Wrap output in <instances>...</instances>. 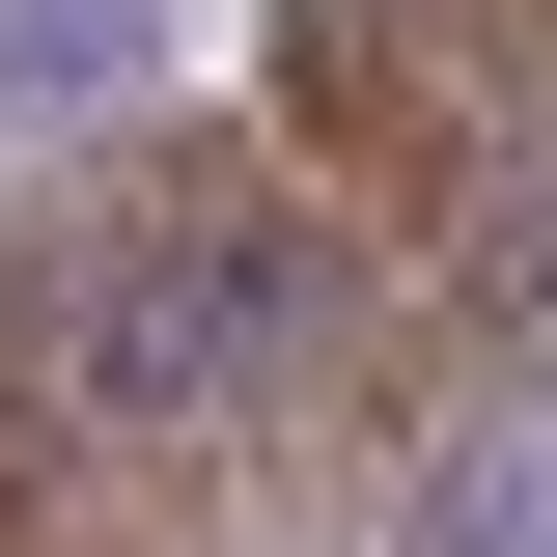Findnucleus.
Masks as SVG:
<instances>
[{
	"label": "nucleus",
	"instance_id": "1",
	"mask_svg": "<svg viewBox=\"0 0 557 557\" xmlns=\"http://www.w3.org/2000/svg\"><path fill=\"white\" fill-rule=\"evenodd\" d=\"M139 57H168V0H0V139L139 112Z\"/></svg>",
	"mask_w": 557,
	"mask_h": 557
},
{
	"label": "nucleus",
	"instance_id": "2",
	"mask_svg": "<svg viewBox=\"0 0 557 557\" xmlns=\"http://www.w3.org/2000/svg\"><path fill=\"white\" fill-rule=\"evenodd\" d=\"M0 474H28V278H0ZM0 530H28V502H0Z\"/></svg>",
	"mask_w": 557,
	"mask_h": 557
}]
</instances>
